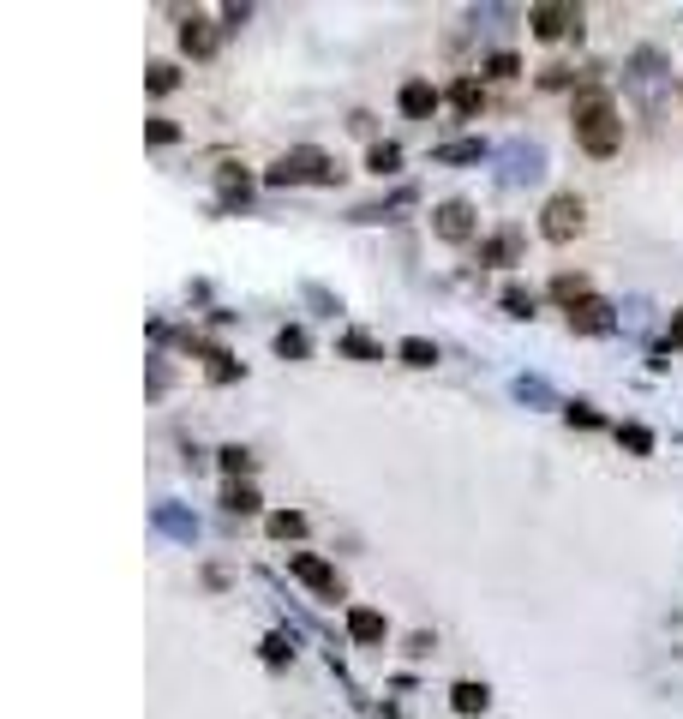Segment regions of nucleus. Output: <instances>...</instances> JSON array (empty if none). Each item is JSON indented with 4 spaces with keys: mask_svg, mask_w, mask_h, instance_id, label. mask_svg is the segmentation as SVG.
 Segmentation results:
<instances>
[{
    "mask_svg": "<svg viewBox=\"0 0 683 719\" xmlns=\"http://www.w3.org/2000/svg\"><path fill=\"white\" fill-rule=\"evenodd\" d=\"M570 126H576V144L588 156H612L624 144V120H618V102L606 90H582L576 108H570Z\"/></svg>",
    "mask_w": 683,
    "mask_h": 719,
    "instance_id": "f257e3e1",
    "label": "nucleus"
},
{
    "mask_svg": "<svg viewBox=\"0 0 683 719\" xmlns=\"http://www.w3.org/2000/svg\"><path fill=\"white\" fill-rule=\"evenodd\" d=\"M582 228H588V204H582L576 192H558V198H546V210H540V234H546L552 246H570Z\"/></svg>",
    "mask_w": 683,
    "mask_h": 719,
    "instance_id": "f03ea898",
    "label": "nucleus"
},
{
    "mask_svg": "<svg viewBox=\"0 0 683 719\" xmlns=\"http://www.w3.org/2000/svg\"><path fill=\"white\" fill-rule=\"evenodd\" d=\"M294 180H318V186H330V180H336V162H330L324 150H288V156L270 168V186H294Z\"/></svg>",
    "mask_w": 683,
    "mask_h": 719,
    "instance_id": "7ed1b4c3",
    "label": "nucleus"
},
{
    "mask_svg": "<svg viewBox=\"0 0 683 719\" xmlns=\"http://www.w3.org/2000/svg\"><path fill=\"white\" fill-rule=\"evenodd\" d=\"M528 24H534V36H540V42H558V36L582 30V12H576V6H558V0H540V6L528 12Z\"/></svg>",
    "mask_w": 683,
    "mask_h": 719,
    "instance_id": "20e7f679",
    "label": "nucleus"
},
{
    "mask_svg": "<svg viewBox=\"0 0 683 719\" xmlns=\"http://www.w3.org/2000/svg\"><path fill=\"white\" fill-rule=\"evenodd\" d=\"M288 570H294L306 588H318L324 600H342V582H336V570H330L324 558H312V552H288Z\"/></svg>",
    "mask_w": 683,
    "mask_h": 719,
    "instance_id": "39448f33",
    "label": "nucleus"
},
{
    "mask_svg": "<svg viewBox=\"0 0 683 719\" xmlns=\"http://www.w3.org/2000/svg\"><path fill=\"white\" fill-rule=\"evenodd\" d=\"M396 102H402V114H408V120H432V114H438V102H444V96H438V90H432V84H426V78H408V84H402V96H396Z\"/></svg>",
    "mask_w": 683,
    "mask_h": 719,
    "instance_id": "423d86ee",
    "label": "nucleus"
},
{
    "mask_svg": "<svg viewBox=\"0 0 683 719\" xmlns=\"http://www.w3.org/2000/svg\"><path fill=\"white\" fill-rule=\"evenodd\" d=\"M438 234L444 240H474V204H462V198H450V204H438Z\"/></svg>",
    "mask_w": 683,
    "mask_h": 719,
    "instance_id": "0eeeda50",
    "label": "nucleus"
},
{
    "mask_svg": "<svg viewBox=\"0 0 683 719\" xmlns=\"http://www.w3.org/2000/svg\"><path fill=\"white\" fill-rule=\"evenodd\" d=\"M570 324H576V330H612V306L588 294L582 306H570Z\"/></svg>",
    "mask_w": 683,
    "mask_h": 719,
    "instance_id": "6e6552de",
    "label": "nucleus"
},
{
    "mask_svg": "<svg viewBox=\"0 0 683 719\" xmlns=\"http://www.w3.org/2000/svg\"><path fill=\"white\" fill-rule=\"evenodd\" d=\"M348 636H354V642H384V612L354 606V612H348Z\"/></svg>",
    "mask_w": 683,
    "mask_h": 719,
    "instance_id": "1a4fd4ad",
    "label": "nucleus"
},
{
    "mask_svg": "<svg viewBox=\"0 0 683 719\" xmlns=\"http://www.w3.org/2000/svg\"><path fill=\"white\" fill-rule=\"evenodd\" d=\"M486 702H492V690L474 684V678H462V684L450 690V708H456V714H486Z\"/></svg>",
    "mask_w": 683,
    "mask_h": 719,
    "instance_id": "9d476101",
    "label": "nucleus"
},
{
    "mask_svg": "<svg viewBox=\"0 0 683 719\" xmlns=\"http://www.w3.org/2000/svg\"><path fill=\"white\" fill-rule=\"evenodd\" d=\"M180 48H186V54H210V48H216V36L204 30V18H186V24H180Z\"/></svg>",
    "mask_w": 683,
    "mask_h": 719,
    "instance_id": "9b49d317",
    "label": "nucleus"
},
{
    "mask_svg": "<svg viewBox=\"0 0 683 719\" xmlns=\"http://www.w3.org/2000/svg\"><path fill=\"white\" fill-rule=\"evenodd\" d=\"M450 102H456L462 114H480V108H486V90H480L474 78H456V90H450Z\"/></svg>",
    "mask_w": 683,
    "mask_h": 719,
    "instance_id": "f8f14e48",
    "label": "nucleus"
},
{
    "mask_svg": "<svg viewBox=\"0 0 683 719\" xmlns=\"http://www.w3.org/2000/svg\"><path fill=\"white\" fill-rule=\"evenodd\" d=\"M396 354H402V366H438V348H432L426 336H408Z\"/></svg>",
    "mask_w": 683,
    "mask_h": 719,
    "instance_id": "ddd939ff",
    "label": "nucleus"
},
{
    "mask_svg": "<svg viewBox=\"0 0 683 719\" xmlns=\"http://www.w3.org/2000/svg\"><path fill=\"white\" fill-rule=\"evenodd\" d=\"M510 258H516V234H498L480 246V264H510Z\"/></svg>",
    "mask_w": 683,
    "mask_h": 719,
    "instance_id": "4468645a",
    "label": "nucleus"
},
{
    "mask_svg": "<svg viewBox=\"0 0 683 719\" xmlns=\"http://www.w3.org/2000/svg\"><path fill=\"white\" fill-rule=\"evenodd\" d=\"M270 534H276V540H294V534H306V516L282 510V516H270Z\"/></svg>",
    "mask_w": 683,
    "mask_h": 719,
    "instance_id": "2eb2a0df",
    "label": "nucleus"
},
{
    "mask_svg": "<svg viewBox=\"0 0 683 719\" xmlns=\"http://www.w3.org/2000/svg\"><path fill=\"white\" fill-rule=\"evenodd\" d=\"M396 162H402V150H396V144H372V156H366V168H378V174H390Z\"/></svg>",
    "mask_w": 683,
    "mask_h": 719,
    "instance_id": "dca6fc26",
    "label": "nucleus"
},
{
    "mask_svg": "<svg viewBox=\"0 0 683 719\" xmlns=\"http://www.w3.org/2000/svg\"><path fill=\"white\" fill-rule=\"evenodd\" d=\"M228 510H240V516H252V510H258V492L234 480V486H228Z\"/></svg>",
    "mask_w": 683,
    "mask_h": 719,
    "instance_id": "f3484780",
    "label": "nucleus"
},
{
    "mask_svg": "<svg viewBox=\"0 0 683 719\" xmlns=\"http://www.w3.org/2000/svg\"><path fill=\"white\" fill-rule=\"evenodd\" d=\"M504 312L528 318V312H534V294H528V288H504Z\"/></svg>",
    "mask_w": 683,
    "mask_h": 719,
    "instance_id": "a211bd4d",
    "label": "nucleus"
},
{
    "mask_svg": "<svg viewBox=\"0 0 683 719\" xmlns=\"http://www.w3.org/2000/svg\"><path fill=\"white\" fill-rule=\"evenodd\" d=\"M174 84H180V78H174V66H168V60H156V66H150V90L162 96V90H174Z\"/></svg>",
    "mask_w": 683,
    "mask_h": 719,
    "instance_id": "6ab92c4d",
    "label": "nucleus"
},
{
    "mask_svg": "<svg viewBox=\"0 0 683 719\" xmlns=\"http://www.w3.org/2000/svg\"><path fill=\"white\" fill-rule=\"evenodd\" d=\"M618 438H624V444H630L636 456H648V450H654V438H648L642 426H618Z\"/></svg>",
    "mask_w": 683,
    "mask_h": 719,
    "instance_id": "aec40b11",
    "label": "nucleus"
},
{
    "mask_svg": "<svg viewBox=\"0 0 683 719\" xmlns=\"http://www.w3.org/2000/svg\"><path fill=\"white\" fill-rule=\"evenodd\" d=\"M516 66H522L516 54H492V60H486V72H492V78H516Z\"/></svg>",
    "mask_w": 683,
    "mask_h": 719,
    "instance_id": "412c9836",
    "label": "nucleus"
},
{
    "mask_svg": "<svg viewBox=\"0 0 683 719\" xmlns=\"http://www.w3.org/2000/svg\"><path fill=\"white\" fill-rule=\"evenodd\" d=\"M222 468H228V474H246V468H252V456H246L240 444H228V450H222Z\"/></svg>",
    "mask_w": 683,
    "mask_h": 719,
    "instance_id": "4be33fe9",
    "label": "nucleus"
},
{
    "mask_svg": "<svg viewBox=\"0 0 683 719\" xmlns=\"http://www.w3.org/2000/svg\"><path fill=\"white\" fill-rule=\"evenodd\" d=\"M144 132H150V144H174V138H180V132H174V120H150Z\"/></svg>",
    "mask_w": 683,
    "mask_h": 719,
    "instance_id": "5701e85b",
    "label": "nucleus"
},
{
    "mask_svg": "<svg viewBox=\"0 0 683 719\" xmlns=\"http://www.w3.org/2000/svg\"><path fill=\"white\" fill-rule=\"evenodd\" d=\"M438 156H444V162H474V156H480V144H450V150H438Z\"/></svg>",
    "mask_w": 683,
    "mask_h": 719,
    "instance_id": "b1692460",
    "label": "nucleus"
},
{
    "mask_svg": "<svg viewBox=\"0 0 683 719\" xmlns=\"http://www.w3.org/2000/svg\"><path fill=\"white\" fill-rule=\"evenodd\" d=\"M276 348H282V354H306V336H300V330H282Z\"/></svg>",
    "mask_w": 683,
    "mask_h": 719,
    "instance_id": "393cba45",
    "label": "nucleus"
},
{
    "mask_svg": "<svg viewBox=\"0 0 683 719\" xmlns=\"http://www.w3.org/2000/svg\"><path fill=\"white\" fill-rule=\"evenodd\" d=\"M342 348H348V354H360V360H378V348H372V342H366V336H348V342H342Z\"/></svg>",
    "mask_w": 683,
    "mask_h": 719,
    "instance_id": "a878e982",
    "label": "nucleus"
},
{
    "mask_svg": "<svg viewBox=\"0 0 683 719\" xmlns=\"http://www.w3.org/2000/svg\"><path fill=\"white\" fill-rule=\"evenodd\" d=\"M672 348H683V312H678V324H672V336H666Z\"/></svg>",
    "mask_w": 683,
    "mask_h": 719,
    "instance_id": "bb28decb",
    "label": "nucleus"
}]
</instances>
